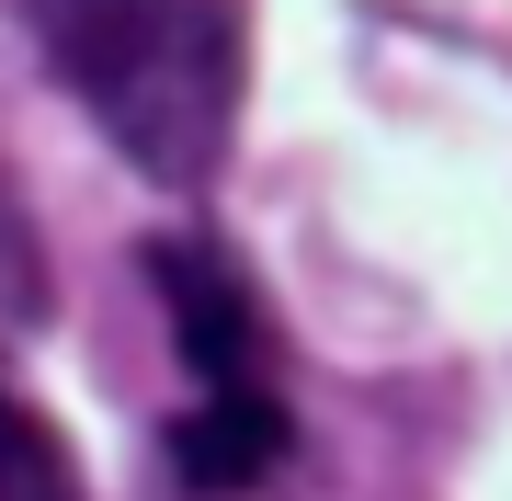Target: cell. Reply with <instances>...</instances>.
<instances>
[{
  "label": "cell",
  "instance_id": "1",
  "mask_svg": "<svg viewBox=\"0 0 512 501\" xmlns=\"http://www.w3.org/2000/svg\"><path fill=\"white\" fill-rule=\"evenodd\" d=\"M35 46L148 183H205L228 160L251 0H35Z\"/></svg>",
  "mask_w": 512,
  "mask_h": 501
},
{
  "label": "cell",
  "instance_id": "2",
  "mask_svg": "<svg viewBox=\"0 0 512 501\" xmlns=\"http://www.w3.org/2000/svg\"><path fill=\"white\" fill-rule=\"evenodd\" d=\"M137 274L160 285L171 342H183V365H194V410L171 422V479L205 490V501L262 490V479L296 456V410H285L274 319H262L251 274H239L217 240H148Z\"/></svg>",
  "mask_w": 512,
  "mask_h": 501
},
{
  "label": "cell",
  "instance_id": "3",
  "mask_svg": "<svg viewBox=\"0 0 512 501\" xmlns=\"http://www.w3.org/2000/svg\"><path fill=\"white\" fill-rule=\"evenodd\" d=\"M0 501H80V467L57 445V422L12 388H0Z\"/></svg>",
  "mask_w": 512,
  "mask_h": 501
},
{
  "label": "cell",
  "instance_id": "4",
  "mask_svg": "<svg viewBox=\"0 0 512 501\" xmlns=\"http://www.w3.org/2000/svg\"><path fill=\"white\" fill-rule=\"evenodd\" d=\"M23 319H46V251H35L23 194L0 183V331H23Z\"/></svg>",
  "mask_w": 512,
  "mask_h": 501
}]
</instances>
